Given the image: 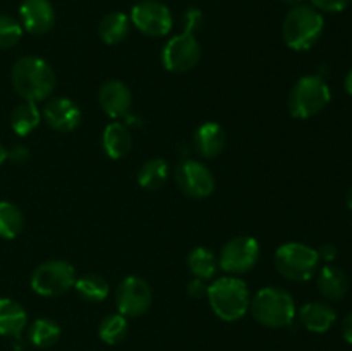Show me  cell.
<instances>
[{
    "instance_id": "cell-11",
    "label": "cell",
    "mask_w": 352,
    "mask_h": 351,
    "mask_svg": "<svg viewBox=\"0 0 352 351\" xmlns=\"http://www.w3.org/2000/svg\"><path fill=\"white\" fill-rule=\"evenodd\" d=\"M129 19L136 30L151 38L167 36L174 24L170 9L158 0H143L136 3L131 10Z\"/></svg>"
},
{
    "instance_id": "cell-22",
    "label": "cell",
    "mask_w": 352,
    "mask_h": 351,
    "mask_svg": "<svg viewBox=\"0 0 352 351\" xmlns=\"http://www.w3.org/2000/svg\"><path fill=\"white\" fill-rule=\"evenodd\" d=\"M188 267L191 274L196 279H201V281H208V279L215 277L217 270L220 268L219 258L206 246L192 248L191 253L188 255Z\"/></svg>"
},
{
    "instance_id": "cell-15",
    "label": "cell",
    "mask_w": 352,
    "mask_h": 351,
    "mask_svg": "<svg viewBox=\"0 0 352 351\" xmlns=\"http://www.w3.org/2000/svg\"><path fill=\"white\" fill-rule=\"evenodd\" d=\"M19 17L23 30L31 34L48 33L55 24V10L50 0H23Z\"/></svg>"
},
{
    "instance_id": "cell-24",
    "label": "cell",
    "mask_w": 352,
    "mask_h": 351,
    "mask_svg": "<svg viewBox=\"0 0 352 351\" xmlns=\"http://www.w3.org/2000/svg\"><path fill=\"white\" fill-rule=\"evenodd\" d=\"M168 176H170V167L164 158H150L138 171V182L141 188L155 191L167 182Z\"/></svg>"
},
{
    "instance_id": "cell-9",
    "label": "cell",
    "mask_w": 352,
    "mask_h": 351,
    "mask_svg": "<svg viewBox=\"0 0 352 351\" xmlns=\"http://www.w3.org/2000/svg\"><path fill=\"white\" fill-rule=\"evenodd\" d=\"M201 61V45L196 40L195 31L184 30L165 43L162 50V62L165 69L175 74H182L198 65Z\"/></svg>"
},
{
    "instance_id": "cell-29",
    "label": "cell",
    "mask_w": 352,
    "mask_h": 351,
    "mask_svg": "<svg viewBox=\"0 0 352 351\" xmlns=\"http://www.w3.org/2000/svg\"><path fill=\"white\" fill-rule=\"evenodd\" d=\"M23 36V26L10 16H0V50L12 48Z\"/></svg>"
},
{
    "instance_id": "cell-33",
    "label": "cell",
    "mask_w": 352,
    "mask_h": 351,
    "mask_svg": "<svg viewBox=\"0 0 352 351\" xmlns=\"http://www.w3.org/2000/svg\"><path fill=\"white\" fill-rule=\"evenodd\" d=\"M318 255H320V260H327V262H332L336 260L337 257V248L333 246V244H323L322 250H318Z\"/></svg>"
},
{
    "instance_id": "cell-7",
    "label": "cell",
    "mask_w": 352,
    "mask_h": 351,
    "mask_svg": "<svg viewBox=\"0 0 352 351\" xmlns=\"http://www.w3.org/2000/svg\"><path fill=\"white\" fill-rule=\"evenodd\" d=\"M76 268L65 260H47L38 265L30 279L31 289L45 298H54L74 288Z\"/></svg>"
},
{
    "instance_id": "cell-36",
    "label": "cell",
    "mask_w": 352,
    "mask_h": 351,
    "mask_svg": "<svg viewBox=\"0 0 352 351\" xmlns=\"http://www.w3.org/2000/svg\"><path fill=\"white\" fill-rule=\"evenodd\" d=\"M7 160V150L2 143H0V165Z\"/></svg>"
},
{
    "instance_id": "cell-25",
    "label": "cell",
    "mask_w": 352,
    "mask_h": 351,
    "mask_svg": "<svg viewBox=\"0 0 352 351\" xmlns=\"http://www.w3.org/2000/svg\"><path fill=\"white\" fill-rule=\"evenodd\" d=\"M74 289L82 299L91 303H102L109 296V282L100 274L79 275L74 282Z\"/></svg>"
},
{
    "instance_id": "cell-16",
    "label": "cell",
    "mask_w": 352,
    "mask_h": 351,
    "mask_svg": "<svg viewBox=\"0 0 352 351\" xmlns=\"http://www.w3.org/2000/svg\"><path fill=\"white\" fill-rule=\"evenodd\" d=\"M227 145L226 129L219 123H203L192 136V147L203 158H215Z\"/></svg>"
},
{
    "instance_id": "cell-27",
    "label": "cell",
    "mask_w": 352,
    "mask_h": 351,
    "mask_svg": "<svg viewBox=\"0 0 352 351\" xmlns=\"http://www.w3.org/2000/svg\"><path fill=\"white\" fill-rule=\"evenodd\" d=\"M24 227V215L12 202H0V237L14 240L21 234Z\"/></svg>"
},
{
    "instance_id": "cell-21",
    "label": "cell",
    "mask_w": 352,
    "mask_h": 351,
    "mask_svg": "<svg viewBox=\"0 0 352 351\" xmlns=\"http://www.w3.org/2000/svg\"><path fill=\"white\" fill-rule=\"evenodd\" d=\"M131 31V19L124 12H110L100 21L98 36L105 45H117L127 38Z\"/></svg>"
},
{
    "instance_id": "cell-6",
    "label": "cell",
    "mask_w": 352,
    "mask_h": 351,
    "mask_svg": "<svg viewBox=\"0 0 352 351\" xmlns=\"http://www.w3.org/2000/svg\"><path fill=\"white\" fill-rule=\"evenodd\" d=\"M320 265L318 250L305 243L280 244L275 251V267L282 277L294 282H306L315 275Z\"/></svg>"
},
{
    "instance_id": "cell-30",
    "label": "cell",
    "mask_w": 352,
    "mask_h": 351,
    "mask_svg": "<svg viewBox=\"0 0 352 351\" xmlns=\"http://www.w3.org/2000/svg\"><path fill=\"white\" fill-rule=\"evenodd\" d=\"M316 10H323V12H342L351 0H309Z\"/></svg>"
},
{
    "instance_id": "cell-4",
    "label": "cell",
    "mask_w": 352,
    "mask_h": 351,
    "mask_svg": "<svg viewBox=\"0 0 352 351\" xmlns=\"http://www.w3.org/2000/svg\"><path fill=\"white\" fill-rule=\"evenodd\" d=\"M325 21L320 10L311 6H296L285 16L282 24V38L292 50H309L322 38Z\"/></svg>"
},
{
    "instance_id": "cell-14",
    "label": "cell",
    "mask_w": 352,
    "mask_h": 351,
    "mask_svg": "<svg viewBox=\"0 0 352 351\" xmlns=\"http://www.w3.org/2000/svg\"><path fill=\"white\" fill-rule=\"evenodd\" d=\"M98 102L103 112L110 119H122L131 112L133 95L126 83L119 81V79H109L100 86Z\"/></svg>"
},
{
    "instance_id": "cell-19",
    "label": "cell",
    "mask_w": 352,
    "mask_h": 351,
    "mask_svg": "<svg viewBox=\"0 0 352 351\" xmlns=\"http://www.w3.org/2000/svg\"><path fill=\"white\" fill-rule=\"evenodd\" d=\"M28 326V315L23 305L10 298H0V336L19 339Z\"/></svg>"
},
{
    "instance_id": "cell-23",
    "label": "cell",
    "mask_w": 352,
    "mask_h": 351,
    "mask_svg": "<svg viewBox=\"0 0 352 351\" xmlns=\"http://www.w3.org/2000/svg\"><path fill=\"white\" fill-rule=\"evenodd\" d=\"M41 120V112L33 102H23L14 107L10 112V127L19 136H28L38 127Z\"/></svg>"
},
{
    "instance_id": "cell-3",
    "label": "cell",
    "mask_w": 352,
    "mask_h": 351,
    "mask_svg": "<svg viewBox=\"0 0 352 351\" xmlns=\"http://www.w3.org/2000/svg\"><path fill=\"white\" fill-rule=\"evenodd\" d=\"M250 312L254 320L263 327L270 329H282L289 327L296 319V303L291 292L275 286L261 288L251 298Z\"/></svg>"
},
{
    "instance_id": "cell-26",
    "label": "cell",
    "mask_w": 352,
    "mask_h": 351,
    "mask_svg": "<svg viewBox=\"0 0 352 351\" xmlns=\"http://www.w3.org/2000/svg\"><path fill=\"white\" fill-rule=\"evenodd\" d=\"M60 326L52 319L34 320L28 330V339L36 348H50L60 339Z\"/></svg>"
},
{
    "instance_id": "cell-28",
    "label": "cell",
    "mask_w": 352,
    "mask_h": 351,
    "mask_svg": "<svg viewBox=\"0 0 352 351\" xmlns=\"http://www.w3.org/2000/svg\"><path fill=\"white\" fill-rule=\"evenodd\" d=\"M127 332H129V323H127L126 317L120 315L119 312L105 317L98 326L100 339L105 344H110V346L119 344L120 341L126 339Z\"/></svg>"
},
{
    "instance_id": "cell-10",
    "label": "cell",
    "mask_w": 352,
    "mask_h": 351,
    "mask_svg": "<svg viewBox=\"0 0 352 351\" xmlns=\"http://www.w3.org/2000/svg\"><path fill=\"white\" fill-rule=\"evenodd\" d=\"M153 301V292L150 284L143 277L127 275L119 282L116 289L117 312L126 319H136L150 310Z\"/></svg>"
},
{
    "instance_id": "cell-18",
    "label": "cell",
    "mask_w": 352,
    "mask_h": 351,
    "mask_svg": "<svg viewBox=\"0 0 352 351\" xmlns=\"http://www.w3.org/2000/svg\"><path fill=\"white\" fill-rule=\"evenodd\" d=\"M102 148L110 158L119 160L129 155L133 148V134L129 127L120 120H113L103 129L102 134Z\"/></svg>"
},
{
    "instance_id": "cell-8",
    "label": "cell",
    "mask_w": 352,
    "mask_h": 351,
    "mask_svg": "<svg viewBox=\"0 0 352 351\" xmlns=\"http://www.w3.org/2000/svg\"><path fill=\"white\" fill-rule=\"evenodd\" d=\"M260 260V243L251 236H236L223 244L219 267L229 275L248 274Z\"/></svg>"
},
{
    "instance_id": "cell-12",
    "label": "cell",
    "mask_w": 352,
    "mask_h": 351,
    "mask_svg": "<svg viewBox=\"0 0 352 351\" xmlns=\"http://www.w3.org/2000/svg\"><path fill=\"white\" fill-rule=\"evenodd\" d=\"M175 184L189 198H206L215 189V178L205 164L198 160H182L175 169Z\"/></svg>"
},
{
    "instance_id": "cell-35",
    "label": "cell",
    "mask_w": 352,
    "mask_h": 351,
    "mask_svg": "<svg viewBox=\"0 0 352 351\" xmlns=\"http://www.w3.org/2000/svg\"><path fill=\"white\" fill-rule=\"evenodd\" d=\"M346 92L349 93V95H352V69H351L349 74H347V78H346Z\"/></svg>"
},
{
    "instance_id": "cell-13",
    "label": "cell",
    "mask_w": 352,
    "mask_h": 351,
    "mask_svg": "<svg viewBox=\"0 0 352 351\" xmlns=\"http://www.w3.org/2000/svg\"><path fill=\"white\" fill-rule=\"evenodd\" d=\"M43 117L48 127L57 133H71L81 123V110L78 103L65 96H55L43 107Z\"/></svg>"
},
{
    "instance_id": "cell-17",
    "label": "cell",
    "mask_w": 352,
    "mask_h": 351,
    "mask_svg": "<svg viewBox=\"0 0 352 351\" xmlns=\"http://www.w3.org/2000/svg\"><path fill=\"white\" fill-rule=\"evenodd\" d=\"M337 319V313L329 303L323 301H309L301 306L299 310V320H301L302 327L309 332L323 334L330 330Z\"/></svg>"
},
{
    "instance_id": "cell-34",
    "label": "cell",
    "mask_w": 352,
    "mask_h": 351,
    "mask_svg": "<svg viewBox=\"0 0 352 351\" xmlns=\"http://www.w3.org/2000/svg\"><path fill=\"white\" fill-rule=\"evenodd\" d=\"M342 336L347 343L352 344V312L347 313L342 320Z\"/></svg>"
},
{
    "instance_id": "cell-1",
    "label": "cell",
    "mask_w": 352,
    "mask_h": 351,
    "mask_svg": "<svg viewBox=\"0 0 352 351\" xmlns=\"http://www.w3.org/2000/svg\"><path fill=\"white\" fill-rule=\"evenodd\" d=\"M14 89L24 102L38 103L47 100L55 88V72L45 58L26 55L10 71Z\"/></svg>"
},
{
    "instance_id": "cell-31",
    "label": "cell",
    "mask_w": 352,
    "mask_h": 351,
    "mask_svg": "<svg viewBox=\"0 0 352 351\" xmlns=\"http://www.w3.org/2000/svg\"><path fill=\"white\" fill-rule=\"evenodd\" d=\"M7 158L10 162H14V164H26L31 158V153L28 150V147H24V145H16V147H12L7 151Z\"/></svg>"
},
{
    "instance_id": "cell-5",
    "label": "cell",
    "mask_w": 352,
    "mask_h": 351,
    "mask_svg": "<svg viewBox=\"0 0 352 351\" xmlns=\"http://www.w3.org/2000/svg\"><path fill=\"white\" fill-rule=\"evenodd\" d=\"M332 93L325 79L320 76H302L291 88L287 98L289 112L296 119H309L322 112L330 103Z\"/></svg>"
},
{
    "instance_id": "cell-2",
    "label": "cell",
    "mask_w": 352,
    "mask_h": 351,
    "mask_svg": "<svg viewBox=\"0 0 352 351\" xmlns=\"http://www.w3.org/2000/svg\"><path fill=\"white\" fill-rule=\"evenodd\" d=\"M210 308L223 322H236L250 310L251 295L246 282L237 275L215 279L206 291Z\"/></svg>"
},
{
    "instance_id": "cell-37",
    "label": "cell",
    "mask_w": 352,
    "mask_h": 351,
    "mask_svg": "<svg viewBox=\"0 0 352 351\" xmlns=\"http://www.w3.org/2000/svg\"><path fill=\"white\" fill-rule=\"evenodd\" d=\"M282 2L285 3V6H291V7H296V6H301L305 0H282Z\"/></svg>"
},
{
    "instance_id": "cell-32",
    "label": "cell",
    "mask_w": 352,
    "mask_h": 351,
    "mask_svg": "<svg viewBox=\"0 0 352 351\" xmlns=\"http://www.w3.org/2000/svg\"><path fill=\"white\" fill-rule=\"evenodd\" d=\"M188 295L191 298L199 299L203 296H206V291H208V286H206V281H201V279H192L191 282H188V288H186Z\"/></svg>"
},
{
    "instance_id": "cell-20",
    "label": "cell",
    "mask_w": 352,
    "mask_h": 351,
    "mask_svg": "<svg viewBox=\"0 0 352 351\" xmlns=\"http://www.w3.org/2000/svg\"><path fill=\"white\" fill-rule=\"evenodd\" d=\"M318 289L323 298L330 301H340L349 291V279L342 268L336 265H325L318 274Z\"/></svg>"
}]
</instances>
